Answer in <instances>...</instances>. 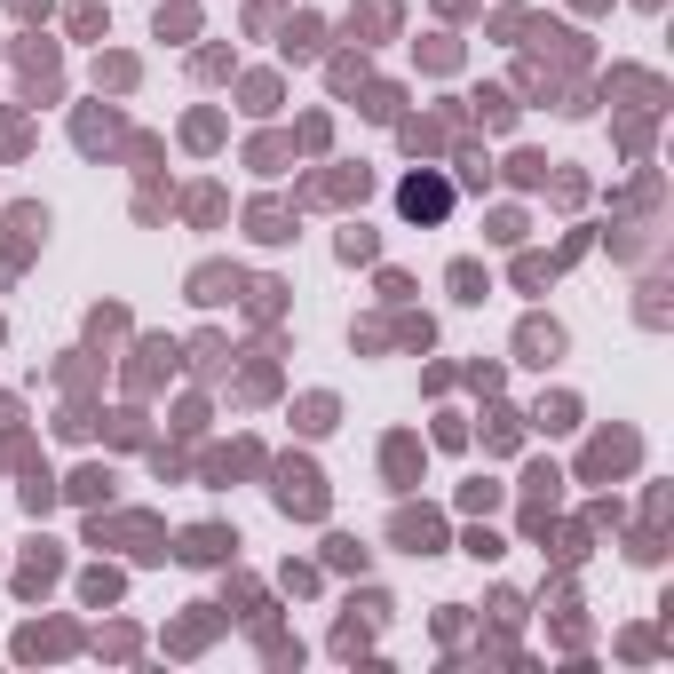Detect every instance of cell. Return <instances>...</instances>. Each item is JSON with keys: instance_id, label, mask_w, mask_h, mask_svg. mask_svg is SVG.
Segmentation results:
<instances>
[{"instance_id": "6da1fadb", "label": "cell", "mask_w": 674, "mask_h": 674, "mask_svg": "<svg viewBox=\"0 0 674 674\" xmlns=\"http://www.w3.org/2000/svg\"><path fill=\"white\" fill-rule=\"evenodd\" d=\"M270 492H278V508H286V516H310V524L326 516V476H318L310 460H286Z\"/></svg>"}, {"instance_id": "7a4b0ae2", "label": "cell", "mask_w": 674, "mask_h": 674, "mask_svg": "<svg viewBox=\"0 0 674 674\" xmlns=\"http://www.w3.org/2000/svg\"><path fill=\"white\" fill-rule=\"evenodd\" d=\"M445 207H452V183H437V175H413L397 191V215L405 223H445Z\"/></svg>"}, {"instance_id": "3957f363", "label": "cell", "mask_w": 674, "mask_h": 674, "mask_svg": "<svg viewBox=\"0 0 674 674\" xmlns=\"http://www.w3.org/2000/svg\"><path fill=\"white\" fill-rule=\"evenodd\" d=\"M230 548H238V532H223V524H191L175 556H183V563H223Z\"/></svg>"}, {"instance_id": "277c9868", "label": "cell", "mask_w": 674, "mask_h": 674, "mask_svg": "<svg viewBox=\"0 0 674 674\" xmlns=\"http://www.w3.org/2000/svg\"><path fill=\"white\" fill-rule=\"evenodd\" d=\"M516 349H524V365H548V357L563 349V326H556V318H524Z\"/></svg>"}, {"instance_id": "5b68a950", "label": "cell", "mask_w": 674, "mask_h": 674, "mask_svg": "<svg viewBox=\"0 0 674 674\" xmlns=\"http://www.w3.org/2000/svg\"><path fill=\"white\" fill-rule=\"evenodd\" d=\"M230 294H238V270H223V262L191 270V302H230Z\"/></svg>"}, {"instance_id": "8992f818", "label": "cell", "mask_w": 674, "mask_h": 674, "mask_svg": "<svg viewBox=\"0 0 674 674\" xmlns=\"http://www.w3.org/2000/svg\"><path fill=\"white\" fill-rule=\"evenodd\" d=\"M437 540H445V532H437V516H413V508L397 516V548H413V556H437Z\"/></svg>"}, {"instance_id": "52a82bcc", "label": "cell", "mask_w": 674, "mask_h": 674, "mask_svg": "<svg viewBox=\"0 0 674 674\" xmlns=\"http://www.w3.org/2000/svg\"><path fill=\"white\" fill-rule=\"evenodd\" d=\"M318 40H326V24H318V16L286 24V56H294V64H310V56H318Z\"/></svg>"}, {"instance_id": "ba28073f", "label": "cell", "mask_w": 674, "mask_h": 674, "mask_svg": "<svg viewBox=\"0 0 674 674\" xmlns=\"http://www.w3.org/2000/svg\"><path fill=\"white\" fill-rule=\"evenodd\" d=\"M246 223H254V238H262V246H286V238H294V223H286V207H254Z\"/></svg>"}, {"instance_id": "9c48e42d", "label": "cell", "mask_w": 674, "mask_h": 674, "mask_svg": "<svg viewBox=\"0 0 674 674\" xmlns=\"http://www.w3.org/2000/svg\"><path fill=\"white\" fill-rule=\"evenodd\" d=\"M381 460H389V476H397V484H413V468H421V445H413V437H389V452H381Z\"/></svg>"}, {"instance_id": "30bf717a", "label": "cell", "mask_w": 674, "mask_h": 674, "mask_svg": "<svg viewBox=\"0 0 674 674\" xmlns=\"http://www.w3.org/2000/svg\"><path fill=\"white\" fill-rule=\"evenodd\" d=\"M452 302H484V270L476 262H452Z\"/></svg>"}, {"instance_id": "8fae6325", "label": "cell", "mask_w": 674, "mask_h": 674, "mask_svg": "<svg viewBox=\"0 0 674 674\" xmlns=\"http://www.w3.org/2000/svg\"><path fill=\"white\" fill-rule=\"evenodd\" d=\"M341 262H373V230H365V223L341 230Z\"/></svg>"}, {"instance_id": "7c38bea8", "label": "cell", "mask_w": 674, "mask_h": 674, "mask_svg": "<svg viewBox=\"0 0 674 674\" xmlns=\"http://www.w3.org/2000/svg\"><path fill=\"white\" fill-rule=\"evenodd\" d=\"M112 143V112H88L80 119V151H104Z\"/></svg>"}, {"instance_id": "4fadbf2b", "label": "cell", "mask_w": 674, "mask_h": 674, "mask_svg": "<svg viewBox=\"0 0 674 674\" xmlns=\"http://www.w3.org/2000/svg\"><path fill=\"white\" fill-rule=\"evenodd\" d=\"M104 492H112L104 468H80V476H72V500H104Z\"/></svg>"}, {"instance_id": "5bb4252c", "label": "cell", "mask_w": 674, "mask_h": 674, "mask_svg": "<svg viewBox=\"0 0 674 674\" xmlns=\"http://www.w3.org/2000/svg\"><path fill=\"white\" fill-rule=\"evenodd\" d=\"M476 112L492 119V127H508V119H516V104H508V96H500V88H484V96H476Z\"/></svg>"}, {"instance_id": "9a60e30c", "label": "cell", "mask_w": 674, "mask_h": 674, "mask_svg": "<svg viewBox=\"0 0 674 674\" xmlns=\"http://www.w3.org/2000/svg\"><path fill=\"white\" fill-rule=\"evenodd\" d=\"M357 112H365V119H397V88H373V96H365Z\"/></svg>"}]
</instances>
